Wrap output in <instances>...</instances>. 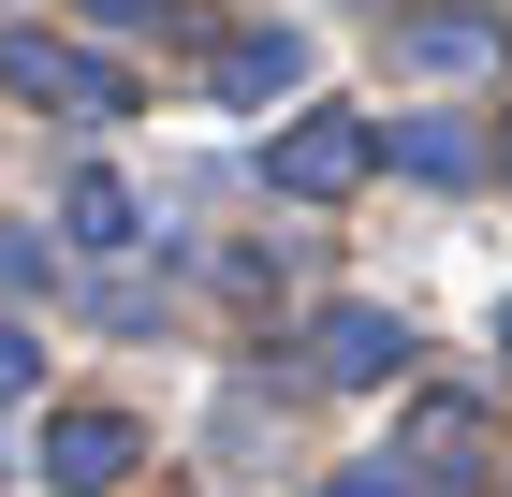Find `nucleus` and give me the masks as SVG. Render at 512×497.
<instances>
[{
    "label": "nucleus",
    "mask_w": 512,
    "mask_h": 497,
    "mask_svg": "<svg viewBox=\"0 0 512 497\" xmlns=\"http://www.w3.org/2000/svg\"><path fill=\"white\" fill-rule=\"evenodd\" d=\"M0 88H30L59 117H132V74L103 44H59V30H0Z\"/></svg>",
    "instance_id": "obj_1"
},
{
    "label": "nucleus",
    "mask_w": 512,
    "mask_h": 497,
    "mask_svg": "<svg viewBox=\"0 0 512 497\" xmlns=\"http://www.w3.org/2000/svg\"><path fill=\"white\" fill-rule=\"evenodd\" d=\"M132 454H147V439H132L118 410H59V424H44V439H30V468H44V483H59V497H103V483H118Z\"/></svg>",
    "instance_id": "obj_3"
},
{
    "label": "nucleus",
    "mask_w": 512,
    "mask_h": 497,
    "mask_svg": "<svg viewBox=\"0 0 512 497\" xmlns=\"http://www.w3.org/2000/svg\"><path fill=\"white\" fill-rule=\"evenodd\" d=\"M366 161H381V132H366L352 103H308V117H293V132H278V147H264V176H278V191H293V205H337V191H352V176H366Z\"/></svg>",
    "instance_id": "obj_2"
},
{
    "label": "nucleus",
    "mask_w": 512,
    "mask_h": 497,
    "mask_svg": "<svg viewBox=\"0 0 512 497\" xmlns=\"http://www.w3.org/2000/svg\"><path fill=\"white\" fill-rule=\"evenodd\" d=\"M410 74H498V15H395Z\"/></svg>",
    "instance_id": "obj_6"
},
{
    "label": "nucleus",
    "mask_w": 512,
    "mask_h": 497,
    "mask_svg": "<svg viewBox=\"0 0 512 497\" xmlns=\"http://www.w3.org/2000/svg\"><path fill=\"white\" fill-rule=\"evenodd\" d=\"M395 161H410L425 191H454V176L483 161V132H469V117H410V132H395Z\"/></svg>",
    "instance_id": "obj_8"
},
{
    "label": "nucleus",
    "mask_w": 512,
    "mask_h": 497,
    "mask_svg": "<svg viewBox=\"0 0 512 497\" xmlns=\"http://www.w3.org/2000/svg\"><path fill=\"white\" fill-rule=\"evenodd\" d=\"M395 351H410L395 307H322V351H308V366H322V381H395Z\"/></svg>",
    "instance_id": "obj_7"
},
{
    "label": "nucleus",
    "mask_w": 512,
    "mask_h": 497,
    "mask_svg": "<svg viewBox=\"0 0 512 497\" xmlns=\"http://www.w3.org/2000/svg\"><path fill=\"white\" fill-rule=\"evenodd\" d=\"M59 234H74V249H132L147 220H132V191H118V176H74V205H59Z\"/></svg>",
    "instance_id": "obj_9"
},
{
    "label": "nucleus",
    "mask_w": 512,
    "mask_h": 497,
    "mask_svg": "<svg viewBox=\"0 0 512 497\" xmlns=\"http://www.w3.org/2000/svg\"><path fill=\"white\" fill-rule=\"evenodd\" d=\"M322 497H395V454H381V468H352V483H322Z\"/></svg>",
    "instance_id": "obj_11"
},
{
    "label": "nucleus",
    "mask_w": 512,
    "mask_h": 497,
    "mask_svg": "<svg viewBox=\"0 0 512 497\" xmlns=\"http://www.w3.org/2000/svg\"><path fill=\"white\" fill-rule=\"evenodd\" d=\"M205 74H220V103H293V88H308V44L293 30H220Z\"/></svg>",
    "instance_id": "obj_4"
},
{
    "label": "nucleus",
    "mask_w": 512,
    "mask_h": 497,
    "mask_svg": "<svg viewBox=\"0 0 512 497\" xmlns=\"http://www.w3.org/2000/svg\"><path fill=\"white\" fill-rule=\"evenodd\" d=\"M44 381V337H30V322H0V395H30Z\"/></svg>",
    "instance_id": "obj_10"
},
{
    "label": "nucleus",
    "mask_w": 512,
    "mask_h": 497,
    "mask_svg": "<svg viewBox=\"0 0 512 497\" xmlns=\"http://www.w3.org/2000/svg\"><path fill=\"white\" fill-rule=\"evenodd\" d=\"M469 468H483V410H469V395H425V410H410V483L454 497Z\"/></svg>",
    "instance_id": "obj_5"
}]
</instances>
